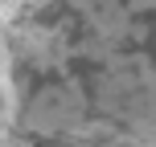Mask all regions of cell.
Returning a JSON list of instances; mask_svg holds the SVG:
<instances>
[{
  "instance_id": "6da1fadb",
  "label": "cell",
  "mask_w": 156,
  "mask_h": 147,
  "mask_svg": "<svg viewBox=\"0 0 156 147\" xmlns=\"http://www.w3.org/2000/svg\"><path fill=\"white\" fill-rule=\"evenodd\" d=\"M0 147H156V0H0Z\"/></svg>"
}]
</instances>
